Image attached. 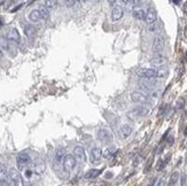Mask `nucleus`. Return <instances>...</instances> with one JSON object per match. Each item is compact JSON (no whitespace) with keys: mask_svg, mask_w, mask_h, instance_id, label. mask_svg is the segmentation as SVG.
<instances>
[{"mask_svg":"<svg viewBox=\"0 0 187 186\" xmlns=\"http://www.w3.org/2000/svg\"><path fill=\"white\" fill-rule=\"evenodd\" d=\"M159 94H160V90H153L152 92H150V97L152 98H157L159 97Z\"/></svg>","mask_w":187,"mask_h":186,"instance_id":"2f4dec72","label":"nucleus"},{"mask_svg":"<svg viewBox=\"0 0 187 186\" xmlns=\"http://www.w3.org/2000/svg\"><path fill=\"white\" fill-rule=\"evenodd\" d=\"M74 156L76 158V161H79V162H85L86 161V154H85V151L84 148L81 147V146H76L74 148Z\"/></svg>","mask_w":187,"mask_h":186,"instance_id":"0eeeda50","label":"nucleus"},{"mask_svg":"<svg viewBox=\"0 0 187 186\" xmlns=\"http://www.w3.org/2000/svg\"><path fill=\"white\" fill-rule=\"evenodd\" d=\"M8 169L5 163H0V186H8Z\"/></svg>","mask_w":187,"mask_h":186,"instance_id":"20e7f679","label":"nucleus"},{"mask_svg":"<svg viewBox=\"0 0 187 186\" xmlns=\"http://www.w3.org/2000/svg\"><path fill=\"white\" fill-rule=\"evenodd\" d=\"M64 151L62 149V148H59L57 152H55V155H54V158H55V161L57 162V163H60L61 161H63L64 158Z\"/></svg>","mask_w":187,"mask_h":186,"instance_id":"b1692460","label":"nucleus"},{"mask_svg":"<svg viewBox=\"0 0 187 186\" xmlns=\"http://www.w3.org/2000/svg\"><path fill=\"white\" fill-rule=\"evenodd\" d=\"M184 134H185V136H187V125H186V129H185V131H184Z\"/></svg>","mask_w":187,"mask_h":186,"instance_id":"58836bf2","label":"nucleus"},{"mask_svg":"<svg viewBox=\"0 0 187 186\" xmlns=\"http://www.w3.org/2000/svg\"><path fill=\"white\" fill-rule=\"evenodd\" d=\"M29 20L31 22H38L40 18H42V16H40V14H39L38 9H33V11L30 12V14H29Z\"/></svg>","mask_w":187,"mask_h":186,"instance_id":"412c9836","label":"nucleus"},{"mask_svg":"<svg viewBox=\"0 0 187 186\" xmlns=\"http://www.w3.org/2000/svg\"><path fill=\"white\" fill-rule=\"evenodd\" d=\"M131 100L135 102V103H146L148 101L147 97L141 92H132L131 93Z\"/></svg>","mask_w":187,"mask_h":186,"instance_id":"423d86ee","label":"nucleus"},{"mask_svg":"<svg viewBox=\"0 0 187 186\" xmlns=\"http://www.w3.org/2000/svg\"><path fill=\"white\" fill-rule=\"evenodd\" d=\"M16 161H17L18 169H20V170H24V169L31 163V158H30V155H29L28 153H21V154L17 155Z\"/></svg>","mask_w":187,"mask_h":186,"instance_id":"f03ea898","label":"nucleus"},{"mask_svg":"<svg viewBox=\"0 0 187 186\" xmlns=\"http://www.w3.org/2000/svg\"><path fill=\"white\" fill-rule=\"evenodd\" d=\"M39 14H40V16H42V18H45V20H47V18H50V11L47 9V8L45 7V6H39Z\"/></svg>","mask_w":187,"mask_h":186,"instance_id":"5701e85b","label":"nucleus"},{"mask_svg":"<svg viewBox=\"0 0 187 186\" xmlns=\"http://www.w3.org/2000/svg\"><path fill=\"white\" fill-rule=\"evenodd\" d=\"M168 143H169V145H172V143H173V138H172V137H170L169 139H168Z\"/></svg>","mask_w":187,"mask_h":186,"instance_id":"e433bc0d","label":"nucleus"},{"mask_svg":"<svg viewBox=\"0 0 187 186\" xmlns=\"http://www.w3.org/2000/svg\"><path fill=\"white\" fill-rule=\"evenodd\" d=\"M148 113L149 108H147V107H137L132 112L129 113V116L130 117H139V116H146Z\"/></svg>","mask_w":187,"mask_h":186,"instance_id":"6e6552de","label":"nucleus"},{"mask_svg":"<svg viewBox=\"0 0 187 186\" xmlns=\"http://www.w3.org/2000/svg\"><path fill=\"white\" fill-rule=\"evenodd\" d=\"M24 33L29 39H32L36 36V33H37V30H36V28L33 25L28 24L24 27Z\"/></svg>","mask_w":187,"mask_h":186,"instance_id":"2eb2a0df","label":"nucleus"},{"mask_svg":"<svg viewBox=\"0 0 187 186\" xmlns=\"http://www.w3.org/2000/svg\"><path fill=\"white\" fill-rule=\"evenodd\" d=\"M76 163H77V161H76V158H75L74 155H71V154L66 155L63 158V161H62L63 170L66 172H70L71 170L76 167Z\"/></svg>","mask_w":187,"mask_h":186,"instance_id":"f257e3e1","label":"nucleus"},{"mask_svg":"<svg viewBox=\"0 0 187 186\" xmlns=\"http://www.w3.org/2000/svg\"><path fill=\"white\" fill-rule=\"evenodd\" d=\"M185 36H186V37H187V27H186V28H185Z\"/></svg>","mask_w":187,"mask_h":186,"instance_id":"a19ab883","label":"nucleus"},{"mask_svg":"<svg viewBox=\"0 0 187 186\" xmlns=\"http://www.w3.org/2000/svg\"><path fill=\"white\" fill-rule=\"evenodd\" d=\"M46 170V163L42 160H37L33 165V172L37 175H42Z\"/></svg>","mask_w":187,"mask_h":186,"instance_id":"9d476101","label":"nucleus"},{"mask_svg":"<svg viewBox=\"0 0 187 186\" xmlns=\"http://www.w3.org/2000/svg\"><path fill=\"white\" fill-rule=\"evenodd\" d=\"M140 78H156V70L155 69H141L138 73Z\"/></svg>","mask_w":187,"mask_h":186,"instance_id":"f8f14e48","label":"nucleus"},{"mask_svg":"<svg viewBox=\"0 0 187 186\" xmlns=\"http://www.w3.org/2000/svg\"><path fill=\"white\" fill-rule=\"evenodd\" d=\"M186 60H187V54H186Z\"/></svg>","mask_w":187,"mask_h":186,"instance_id":"37998d69","label":"nucleus"},{"mask_svg":"<svg viewBox=\"0 0 187 186\" xmlns=\"http://www.w3.org/2000/svg\"><path fill=\"white\" fill-rule=\"evenodd\" d=\"M32 173H33V170L30 168H25L24 169V176L27 177V178H31Z\"/></svg>","mask_w":187,"mask_h":186,"instance_id":"7c9ffc66","label":"nucleus"},{"mask_svg":"<svg viewBox=\"0 0 187 186\" xmlns=\"http://www.w3.org/2000/svg\"><path fill=\"white\" fill-rule=\"evenodd\" d=\"M156 83H157V81L155 78H141L140 82H139V84L146 85V86H149V88H153Z\"/></svg>","mask_w":187,"mask_h":186,"instance_id":"aec40b11","label":"nucleus"},{"mask_svg":"<svg viewBox=\"0 0 187 186\" xmlns=\"http://www.w3.org/2000/svg\"><path fill=\"white\" fill-rule=\"evenodd\" d=\"M159 24L157 23H152V24L148 25V28H147V30H148L149 33H154V32H156L157 30H159Z\"/></svg>","mask_w":187,"mask_h":186,"instance_id":"cd10ccee","label":"nucleus"},{"mask_svg":"<svg viewBox=\"0 0 187 186\" xmlns=\"http://www.w3.org/2000/svg\"><path fill=\"white\" fill-rule=\"evenodd\" d=\"M0 47L4 51H6V52H14V49L12 47V43H9V40L6 39L5 37H2V36H0Z\"/></svg>","mask_w":187,"mask_h":186,"instance_id":"ddd939ff","label":"nucleus"},{"mask_svg":"<svg viewBox=\"0 0 187 186\" xmlns=\"http://www.w3.org/2000/svg\"><path fill=\"white\" fill-rule=\"evenodd\" d=\"M114 153H116V148L111 146V147L106 148V151L102 153V156H105V158H109V156L114 155Z\"/></svg>","mask_w":187,"mask_h":186,"instance_id":"a878e982","label":"nucleus"},{"mask_svg":"<svg viewBox=\"0 0 187 186\" xmlns=\"http://www.w3.org/2000/svg\"><path fill=\"white\" fill-rule=\"evenodd\" d=\"M96 137L99 139L100 141H102V143H111L113 141V133H111V131L108 130V129H100L98 131V134H96Z\"/></svg>","mask_w":187,"mask_h":186,"instance_id":"7ed1b4c3","label":"nucleus"},{"mask_svg":"<svg viewBox=\"0 0 187 186\" xmlns=\"http://www.w3.org/2000/svg\"><path fill=\"white\" fill-rule=\"evenodd\" d=\"M178 179H179V173L178 172H173L171 177H170V180H169V186H173L178 182Z\"/></svg>","mask_w":187,"mask_h":186,"instance_id":"bb28decb","label":"nucleus"},{"mask_svg":"<svg viewBox=\"0 0 187 186\" xmlns=\"http://www.w3.org/2000/svg\"><path fill=\"white\" fill-rule=\"evenodd\" d=\"M2 25V21H1V18H0V27Z\"/></svg>","mask_w":187,"mask_h":186,"instance_id":"79ce46f5","label":"nucleus"},{"mask_svg":"<svg viewBox=\"0 0 187 186\" xmlns=\"http://www.w3.org/2000/svg\"><path fill=\"white\" fill-rule=\"evenodd\" d=\"M184 105H185V100L184 99H180V100H178V102H177V107L178 108H183L184 107Z\"/></svg>","mask_w":187,"mask_h":186,"instance_id":"473e14b6","label":"nucleus"},{"mask_svg":"<svg viewBox=\"0 0 187 186\" xmlns=\"http://www.w3.org/2000/svg\"><path fill=\"white\" fill-rule=\"evenodd\" d=\"M68 7H74L75 5H78V1H66Z\"/></svg>","mask_w":187,"mask_h":186,"instance_id":"72a5a7b5","label":"nucleus"},{"mask_svg":"<svg viewBox=\"0 0 187 186\" xmlns=\"http://www.w3.org/2000/svg\"><path fill=\"white\" fill-rule=\"evenodd\" d=\"M54 5H55V3H54V1H45V3H44V6H45V7L47 8L48 11H50V9H53Z\"/></svg>","mask_w":187,"mask_h":186,"instance_id":"c756f323","label":"nucleus"},{"mask_svg":"<svg viewBox=\"0 0 187 186\" xmlns=\"http://www.w3.org/2000/svg\"><path fill=\"white\" fill-rule=\"evenodd\" d=\"M7 39L11 40V42H18L20 40V33L15 28L11 29V31L8 32L7 35Z\"/></svg>","mask_w":187,"mask_h":186,"instance_id":"6ab92c4d","label":"nucleus"},{"mask_svg":"<svg viewBox=\"0 0 187 186\" xmlns=\"http://www.w3.org/2000/svg\"><path fill=\"white\" fill-rule=\"evenodd\" d=\"M101 158H102V151L99 147L93 148L91 151V153H90V161L92 163H98L101 160Z\"/></svg>","mask_w":187,"mask_h":186,"instance_id":"39448f33","label":"nucleus"},{"mask_svg":"<svg viewBox=\"0 0 187 186\" xmlns=\"http://www.w3.org/2000/svg\"><path fill=\"white\" fill-rule=\"evenodd\" d=\"M100 172H101V170L92 169V170H90V171L85 175V178H96V177H98V176L100 175Z\"/></svg>","mask_w":187,"mask_h":186,"instance_id":"393cba45","label":"nucleus"},{"mask_svg":"<svg viewBox=\"0 0 187 186\" xmlns=\"http://www.w3.org/2000/svg\"><path fill=\"white\" fill-rule=\"evenodd\" d=\"M168 76V70L166 69H161V70H156V77H166Z\"/></svg>","mask_w":187,"mask_h":186,"instance_id":"c85d7f7f","label":"nucleus"},{"mask_svg":"<svg viewBox=\"0 0 187 186\" xmlns=\"http://www.w3.org/2000/svg\"><path fill=\"white\" fill-rule=\"evenodd\" d=\"M155 186H164V179H163V178L160 179L159 182L156 183V185H155Z\"/></svg>","mask_w":187,"mask_h":186,"instance_id":"f704fd0d","label":"nucleus"},{"mask_svg":"<svg viewBox=\"0 0 187 186\" xmlns=\"http://www.w3.org/2000/svg\"><path fill=\"white\" fill-rule=\"evenodd\" d=\"M173 4H176V5H179V4H180V1H173Z\"/></svg>","mask_w":187,"mask_h":186,"instance_id":"ea45409f","label":"nucleus"},{"mask_svg":"<svg viewBox=\"0 0 187 186\" xmlns=\"http://www.w3.org/2000/svg\"><path fill=\"white\" fill-rule=\"evenodd\" d=\"M8 178L18 184V182H20V173H18L17 169H15V168L9 169V170H8Z\"/></svg>","mask_w":187,"mask_h":186,"instance_id":"f3484780","label":"nucleus"},{"mask_svg":"<svg viewBox=\"0 0 187 186\" xmlns=\"http://www.w3.org/2000/svg\"><path fill=\"white\" fill-rule=\"evenodd\" d=\"M166 61H168V59H166L165 56L160 55L150 60V64H152L153 67H162V66H164L166 63Z\"/></svg>","mask_w":187,"mask_h":186,"instance_id":"4468645a","label":"nucleus"},{"mask_svg":"<svg viewBox=\"0 0 187 186\" xmlns=\"http://www.w3.org/2000/svg\"><path fill=\"white\" fill-rule=\"evenodd\" d=\"M132 15H133L134 18H137V20H144L146 16V13L142 9H138V8H135L133 11V13H132Z\"/></svg>","mask_w":187,"mask_h":186,"instance_id":"4be33fe9","label":"nucleus"},{"mask_svg":"<svg viewBox=\"0 0 187 186\" xmlns=\"http://www.w3.org/2000/svg\"><path fill=\"white\" fill-rule=\"evenodd\" d=\"M120 133H121V136H122V138L130 137V134L132 133V128H131L130 125H127V124H124V125L121 127Z\"/></svg>","mask_w":187,"mask_h":186,"instance_id":"a211bd4d","label":"nucleus"},{"mask_svg":"<svg viewBox=\"0 0 187 186\" xmlns=\"http://www.w3.org/2000/svg\"><path fill=\"white\" fill-rule=\"evenodd\" d=\"M123 8L121 7H115L113 9V12H111V18H113L114 21H118V20H121V18H123Z\"/></svg>","mask_w":187,"mask_h":186,"instance_id":"dca6fc26","label":"nucleus"},{"mask_svg":"<svg viewBox=\"0 0 187 186\" xmlns=\"http://www.w3.org/2000/svg\"><path fill=\"white\" fill-rule=\"evenodd\" d=\"M163 48H164V43H163V39L157 37V38L154 39V43H153V52L154 53H160L162 52Z\"/></svg>","mask_w":187,"mask_h":186,"instance_id":"9b49d317","label":"nucleus"},{"mask_svg":"<svg viewBox=\"0 0 187 186\" xmlns=\"http://www.w3.org/2000/svg\"><path fill=\"white\" fill-rule=\"evenodd\" d=\"M156 18H157V13H156L155 8L153 7L148 8V11L146 12V16H145L146 23H148V25L152 24V23H155Z\"/></svg>","mask_w":187,"mask_h":186,"instance_id":"1a4fd4ad","label":"nucleus"},{"mask_svg":"<svg viewBox=\"0 0 187 186\" xmlns=\"http://www.w3.org/2000/svg\"><path fill=\"white\" fill-rule=\"evenodd\" d=\"M2 55H4V53H2V49L0 48V59H1V58H2Z\"/></svg>","mask_w":187,"mask_h":186,"instance_id":"4c0bfd02","label":"nucleus"},{"mask_svg":"<svg viewBox=\"0 0 187 186\" xmlns=\"http://www.w3.org/2000/svg\"><path fill=\"white\" fill-rule=\"evenodd\" d=\"M183 11H184V13L187 15V3H185L184 4V6H183Z\"/></svg>","mask_w":187,"mask_h":186,"instance_id":"c9c22d12","label":"nucleus"}]
</instances>
